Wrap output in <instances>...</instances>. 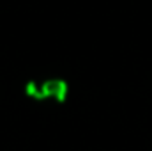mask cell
Masks as SVG:
<instances>
[{"mask_svg": "<svg viewBox=\"0 0 152 151\" xmlns=\"http://www.w3.org/2000/svg\"><path fill=\"white\" fill-rule=\"evenodd\" d=\"M27 96L42 103H62L67 96V84L62 78H34L25 85Z\"/></svg>", "mask_w": 152, "mask_h": 151, "instance_id": "cell-1", "label": "cell"}]
</instances>
